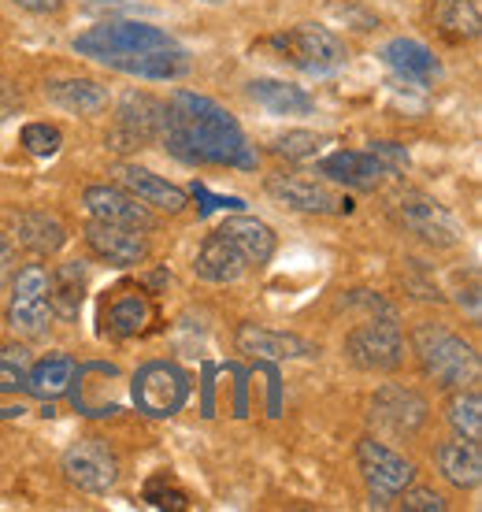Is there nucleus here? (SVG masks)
I'll use <instances>...</instances> for the list:
<instances>
[{
  "instance_id": "5701e85b",
  "label": "nucleus",
  "mask_w": 482,
  "mask_h": 512,
  "mask_svg": "<svg viewBox=\"0 0 482 512\" xmlns=\"http://www.w3.org/2000/svg\"><path fill=\"white\" fill-rule=\"evenodd\" d=\"M219 231L227 234L230 242L238 245L241 256L249 260V268H264L267 260L275 256V231L267 227L264 219L256 216H230L219 223Z\"/></svg>"
},
{
  "instance_id": "7c9ffc66",
  "label": "nucleus",
  "mask_w": 482,
  "mask_h": 512,
  "mask_svg": "<svg viewBox=\"0 0 482 512\" xmlns=\"http://www.w3.org/2000/svg\"><path fill=\"white\" fill-rule=\"evenodd\" d=\"M445 416H449V427H453L460 438H468V442H479L482 438V397H479V390H464V386H460L457 394L449 397Z\"/></svg>"
},
{
  "instance_id": "bb28decb",
  "label": "nucleus",
  "mask_w": 482,
  "mask_h": 512,
  "mask_svg": "<svg viewBox=\"0 0 482 512\" xmlns=\"http://www.w3.org/2000/svg\"><path fill=\"white\" fill-rule=\"evenodd\" d=\"M438 468L457 490H475L482 483V453L479 442L468 438H453L438 446Z\"/></svg>"
},
{
  "instance_id": "473e14b6",
  "label": "nucleus",
  "mask_w": 482,
  "mask_h": 512,
  "mask_svg": "<svg viewBox=\"0 0 482 512\" xmlns=\"http://www.w3.org/2000/svg\"><path fill=\"white\" fill-rule=\"evenodd\" d=\"M145 501L156 505V509H186V505H190L186 490L175 487V479H171L167 472L153 475V479L145 483Z\"/></svg>"
},
{
  "instance_id": "2eb2a0df",
  "label": "nucleus",
  "mask_w": 482,
  "mask_h": 512,
  "mask_svg": "<svg viewBox=\"0 0 482 512\" xmlns=\"http://www.w3.org/2000/svg\"><path fill=\"white\" fill-rule=\"evenodd\" d=\"M86 242L89 249L115 264V268H138L149 260V242H145V231H134V227H123V223H104V219H89L86 227Z\"/></svg>"
},
{
  "instance_id": "6ab92c4d",
  "label": "nucleus",
  "mask_w": 482,
  "mask_h": 512,
  "mask_svg": "<svg viewBox=\"0 0 482 512\" xmlns=\"http://www.w3.org/2000/svg\"><path fill=\"white\" fill-rule=\"evenodd\" d=\"M382 64L390 67L394 75H401L405 82H416V86H431L434 78L442 75V64L423 41L416 38H394L382 45Z\"/></svg>"
},
{
  "instance_id": "f03ea898",
  "label": "nucleus",
  "mask_w": 482,
  "mask_h": 512,
  "mask_svg": "<svg viewBox=\"0 0 482 512\" xmlns=\"http://www.w3.org/2000/svg\"><path fill=\"white\" fill-rule=\"evenodd\" d=\"M75 52L93 64H104L134 78H149V82L182 78L190 71V52L167 30L149 23H127V19L89 26L86 34L75 38Z\"/></svg>"
},
{
  "instance_id": "423d86ee",
  "label": "nucleus",
  "mask_w": 482,
  "mask_h": 512,
  "mask_svg": "<svg viewBox=\"0 0 482 512\" xmlns=\"http://www.w3.org/2000/svg\"><path fill=\"white\" fill-rule=\"evenodd\" d=\"M49 271L41 264H26L12 275V301H8V327L23 338H41L52 327Z\"/></svg>"
},
{
  "instance_id": "39448f33",
  "label": "nucleus",
  "mask_w": 482,
  "mask_h": 512,
  "mask_svg": "<svg viewBox=\"0 0 482 512\" xmlns=\"http://www.w3.org/2000/svg\"><path fill=\"white\" fill-rule=\"evenodd\" d=\"M275 52H279L286 64H293L297 71H308V75H330L345 64V45L342 38L319 23H297L290 30H282L271 38Z\"/></svg>"
},
{
  "instance_id": "f704fd0d",
  "label": "nucleus",
  "mask_w": 482,
  "mask_h": 512,
  "mask_svg": "<svg viewBox=\"0 0 482 512\" xmlns=\"http://www.w3.org/2000/svg\"><path fill=\"white\" fill-rule=\"evenodd\" d=\"M401 509L405 512H445V498L427 487H412V483H408V487L401 490Z\"/></svg>"
},
{
  "instance_id": "dca6fc26",
  "label": "nucleus",
  "mask_w": 482,
  "mask_h": 512,
  "mask_svg": "<svg viewBox=\"0 0 482 512\" xmlns=\"http://www.w3.org/2000/svg\"><path fill=\"white\" fill-rule=\"evenodd\" d=\"M82 205L89 208V216L104 219V223H123L134 231H153L156 227V216L149 212V205L138 201L134 193L115 190V186H89L82 193Z\"/></svg>"
},
{
  "instance_id": "1a4fd4ad",
  "label": "nucleus",
  "mask_w": 482,
  "mask_h": 512,
  "mask_svg": "<svg viewBox=\"0 0 482 512\" xmlns=\"http://www.w3.org/2000/svg\"><path fill=\"white\" fill-rule=\"evenodd\" d=\"M190 397V379L182 368L175 364H145L138 375H134V405H138L145 416H175Z\"/></svg>"
},
{
  "instance_id": "f257e3e1",
  "label": "nucleus",
  "mask_w": 482,
  "mask_h": 512,
  "mask_svg": "<svg viewBox=\"0 0 482 512\" xmlns=\"http://www.w3.org/2000/svg\"><path fill=\"white\" fill-rule=\"evenodd\" d=\"M164 149L182 164L201 167H256V149L249 145L245 130L223 104L201 97L193 90H175L160 116V138Z\"/></svg>"
},
{
  "instance_id": "20e7f679",
  "label": "nucleus",
  "mask_w": 482,
  "mask_h": 512,
  "mask_svg": "<svg viewBox=\"0 0 482 512\" xmlns=\"http://www.w3.org/2000/svg\"><path fill=\"white\" fill-rule=\"evenodd\" d=\"M345 357L353 360L360 372H394V368H401L405 338H401L394 308H379L360 327H353L345 338Z\"/></svg>"
},
{
  "instance_id": "a211bd4d",
  "label": "nucleus",
  "mask_w": 482,
  "mask_h": 512,
  "mask_svg": "<svg viewBox=\"0 0 482 512\" xmlns=\"http://www.w3.org/2000/svg\"><path fill=\"white\" fill-rule=\"evenodd\" d=\"M193 271H197V279L216 282V286H227V282H238L241 275L249 271V260H245L238 245L230 242L227 234L216 227V231L201 242L197 256H193Z\"/></svg>"
},
{
  "instance_id": "6e6552de",
  "label": "nucleus",
  "mask_w": 482,
  "mask_h": 512,
  "mask_svg": "<svg viewBox=\"0 0 482 512\" xmlns=\"http://www.w3.org/2000/svg\"><path fill=\"white\" fill-rule=\"evenodd\" d=\"M397 212H401V223L408 231L416 234L419 242L434 245V249H453V245L464 242V227L460 219L442 205L434 201L431 193L423 190H408L397 197Z\"/></svg>"
},
{
  "instance_id": "72a5a7b5",
  "label": "nucleus",
  "mask_w": 482,
  "mask_h": 512,
  "mask_svg": "<svg viewBox=\"0 0 482 512\" xmlns=\"http://www.w3.org/2000/svg\"><path fill=\"white\" fill-rule=\"evenodd\" d=\"M60 145H64V138H60V130L49 127V123H26L23 127V149L30 156H56Z\"/></svg>"
},
{
  "instance_id": "4be33fe9",
  "label": "nucleus",
  "mask_w": 482,
  "mask_h": 512,
  "mask_svg": "<svg viewBox=\"0 0 482 512\" xmlns=\"http://www.w3.org/2000/svg\"><path fill=\"white\" fill-rule=\"evenodd\" d=\"M12 242L30 249L34 256H52L67 245V231L49 212H19L12 223Z\"/></svg>"
},
{
  "instance_id": "58836bf2",
  "label": "nucleus",
  "mask_w": 482,
  "mask_h": 512,
  "mask_svg": "<svg viewBox=\"0 0 482 512\" xmlns=\"http://www.w3.org/2000/svg\"><path fill=\"white\" fill-rule=\"evenodd\" d=\"M8 116H15V93L0 82V123H4Z\"/></svg>"
},
{
  "instance_id": "412c9836",
  "label": "nucleus",
  "mask_w": 482,
  "mask_h": 512,
  "mask_svg": "<svg viewBox=\"0 0 482 512\" xmlns=\"http://www.w3.org/2000/svg\"><path fill=\"white\" fill-rule=\"evenodd\" d=\"M319 175L338 186H353V190H375L386 175V167L371 153H356V149H338L319 160Z\"/></svg>"
},
{
  "instance_id": "c9c22d12",
  "label": "nucleus",
  "mask_w": 482,
  "mask_h": 512,
  "mask_svg": "<svg viewBox=\"0 0 482 512\" xmlns=\"http://www.w3.org/2000/svg\"><path fill=\"white\" fill-rule=\"evenodd\" d=\"M368 153L375 156L386 171H405V167H408V153L401 149V145H394V141H375Z\"/></svg>"
},
{
  "instance_id": "ea45409f",
  "label": "nucleus",
  "mask_w": 482,
  "mask_h": 512,
  "mask_svg": "<svg viewBox=\"0 0 482 512\" xmlns=\"http://www.w3.org/2000/svg\"><path fill=\"white\" fill-rule=\"evenodd\" d=\"M204 4H223V0H204Z\"/></svg>"
},
{
  "instance_id": "a878e982",
  "label": "nucleus",
  "mask_w": 482,
  "mask_h": 512,
  "mask_svg": "<svg viewBox=\"0 0 482 512\" xmlns=\"http://www.w3.org/2000/svg\"><path fill=\"white\" fill-rule=\"evenodd\" d=\"M86 264L82 260H67L60 268L49 275V305H52V316H60V320H75L78 312H82V301H86Z\"/></svg>"
},
{
  "instance_id": "cd10ccee",
  "label": "nucleus",
  "mask_w": 482,
  "mask_h": 512,
  "mask_svg": "<svg viewBox=\"0 0 482 512\" xmlns=\"http://www.w3.org/2000/svg\"><path fill=\"white\" fill-rule=\"evenodd\" d=\"M71 379H75V360L67 353H49V357H41L38 364L26 368V394L52 401V397L67 394Z\"/></svg>"
},
{
  "instance_id": "4468645a",
  "label": "nucleus",
  "mask_w": 482,
  "mask_h": 512,
  "mask_svg": "<svg viewBox=\"0 0 482 512\" xmlns=\"http://www.w3.org/2000/svg\"><path fill=\"white\" fill-rule=\"evenodd\" d=\"M356 464H360V472L368 479L371 490H379V494H401V490L412 483V475L416 468L394 453V449L379 442V438H360V446H356Z\"/></svg>"
},
{
  "instance_id": "393cba45",
  "label": "nucleus",
  "mask_w": 482,
  "mask_h": 512,
  "mask_svg": "<svg viewBox=\"0 0 482 512\" xmlns=\"http://www.w3.org/2000/svg\"><path fill=\"white\" fill-rule=\"evenodd\" d=\"M249 101H256L271 116H308L316 101L301 86L279 82V78H253L249 82Z\"/></svg>"
},
{
  "instance_id": "4c0bfd02",
  "label": "nucleus",
  "mask_w": 482,
  "mask_h": 512,
  "mask_svg": "<svg viewBox=\"0 0 482 512\" xmlns=\"http://www.w3.org/2000/svg\"><path fill=\"white\" fill-rule=\"evenodd\" d=\"M15 4L34 15H49V12H60V8H64V0H15Z\"/></svg>"
},
{
  "instance_id": "0eeeda50",
  "label": "nucleus",
  "mask_w": 482,
  "mask_h": 512,
  "mask_svg": "<svg viewBox=\"0 0 482 512\" xmlns=\"http://www.w3.org/2000/svg\"><path fill=\"white\" fill-rule=\"evenodd\" d=\"M160 116H164V101H156V97L141 90H127L119 97V108H115V123L108 130V149L134 153V149L153 145L160 138Z\"/></svg>"
},
{
  "instance_id": "aec40b11",
  "label": "nucleus",
  "mask_w": 482,
  "mask_h": 512,
  "mask_svg": "<svg viewBox=\"0 0 482 512\" xmlns=\"http://www.w3.org/2000/svg\"><path fill=\"white\" fill-rule=\"evenodd\" d=\"M115 175H119V182H123L138 201H145L149 208H160V212H171V216L186 208V193L178 190L175 182H167L164 175L149 171V167L119 164L115 167Z\"/></svg>"
},
{
  "instance_id": "ddd939ff",
  "label": "nucleus",
  "mask_w": 482,
  "mask_h": 512,
  "mask_svg": "<svg viewBox=\"0 0 482 512\" xmlns=\"http://www.w3.org/2000/svg\"><path fill=\"white\" fill-rule=\"evenodd\" d=\"M156 327V305L141 286H115L104 297V331L112 338H141Z\"/></svg>"
},
{
  "instance_id": "9b49d317",
  "label": "nucleus",
  "mask_w": 482,
  "mask_h": 512,
  "mask_svg": "<svg viewBox=\"0 0 482 512\" xmlns=\"http://www.w3.org/2000/svg\"><path fill=\"white\" fill-rule=\"evenodd\" d=\"M64 475L86 494H108L119 483V461L97 438H78L64 453Z\"/></svg>"
},
{
  "instance_id": "c756f323",
  "label": "nucleus",
  "mask_w": 482,
  "mask_h": 512,
  "mask_svg": "<svg viewBox=\"0 0 482 512\" xmlns=\"http://www.w3.org/2000/svg\"><path fill=\"white\" fill-rule=\"evenodd\" d=\"M438 26L449 41L479 38V0H438Z\"/></svg>"
},
{
  "instance_id": "9d476101",
  "label": "nucleus",
  "mask_w": 482,
  "mask_h": 512,
  "mask_svg": "<svg viewBox=\"0 0 482 512\" xmlns=\"http://www.w3.org/2000/svg\"><path fill=\"white\" fill-rule=\"evenodd\" d=\"M267 193L279 205L293 208V212H312V216H349L353 212L349 197L327 190L323 182L305 179V175H271L267 179Z\"/></svg>"
},
{
  "instance_id": "7ed1b4c3",
  "label": "nucleus",
  "mask_w": 482,
  "mask_h": 512,
  "mask_svg": "<svg viewBox=\"0 0 482 512\" xmlns=\"http://www.w3.org/2000/svg\"><path fill=\"white\" fill-rule=\"evenodd\" d=\"M412 349H416L423 372L431 375L434 383L445 386V390H460V386H475L479 383V353L471 342L449 334L445 327H434V323H419L412 331Z\"/></svg>"
},
{
  "instance_id": "f8f14e48",
  "label": "nucleus",
  "mask_w": 482,
  "mask_h": 512,
  "mask_svg": "<svg viewBox=\"0 0 482 512\" xmlns=\"http://www.w3.org/2000/svg\"><path fill=\"white\" fill-rule=\"evenodd\" d=\"M371 420L390 435L412 438L427 423V401L408 386H379L371 397Z\"/></svg>"
},
{
  "instance_id": "c85d7f7f",
  "label": "nucleus",
  "mask_w": 482,
  "mask_h": 512,
  "mask_svg": "<svg viewBox=\"0 0 482 512\" xmlns=\"http://www.w3.org/2000/svg\"><path fill=\"white\" fill-rule=\"evenodd\" d=\"M26 349H0V416H19L26 394Z\"/></svg>"
},
{
  "instance_id": "f3484780",
  "label": "nucleus",
  "mask_w": 482,
  "mask_h": 512,
  "mask_svg": "<svg viewBox=\"0 0 482 512\" xmlns=\"http://www.w3.org/2000/svg\"><path fill=\"white\" fill-rule=\"evenodd\" d=\"M234 342L245 357H260V360H305L316 357V346L305 342L301 334H286V331H271V327H260V323H241Z\"/></svg>"
},
{
  "instance_id": "b1692460",
  "label": "nucleus",
  "mask_w": 482,
  "mask_h": 512,
  "mask_svg": "<svg viewBox=\"0 0 482 512\" xmlns=\"http://www.w3.org/2000/svg\"><path fill=\"white\" fill-rule=\"evenodd\" d=\"M45 97L56 108L75 112V116H101V112H108V90H104L101 82H93V78H60V82H49Z\"/></svg>"
},
{
  "instance_id": "e433bc0d",
  "label": "nucleus",
  "mask_w": 482,
  "mask_h": 512,
  "mask_svg": "<svg viewBox=\"0 0 482 512\" xmlns=\"http://www.w3.org/2000/svg\"><path fill=\"white\" fill-rule=\"evenodd\" d=\"M15 275V242L8 234H0V286Z\"/></svg>"
},
{
  "instance_id": "2f4dec72",
  "label": "nucleus",
  "mask_w": 482,
  "mask_h": 512,
  "mask_svg": "<svg viewBox=\"0 0 482 512\" xmlns=\"http://www.w3.org/2000/svg\"><path fill=\"white\" fill-rule=\"evenodd\" d=\"M323 145H327L323 134H312V130H290V134H282V138L275 141V153H279L282 160H316V156L323 153Z\"/></svg>"
}]
</instances>
